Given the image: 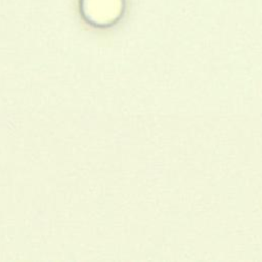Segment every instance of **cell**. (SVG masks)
I'll list each match as a JSON object with an SVG mask.
<instances>
[{"mask_svg": "<svg viewBox=\"0 0 262 262\" xmlns=\"http://www.w3.org/2000/svg\"><path fill=\"white\" fill-rule=\"evenodd\" d=\"M124 10V0H80V13L92 27L107 28L116 24Z\"/></svg>", "mask_w": 262, "mask_h": 262, "instance_id": "1", "label": "cell"}]
</instances>
